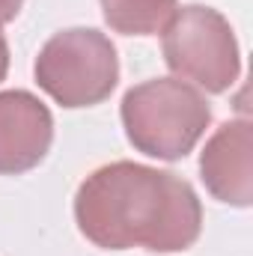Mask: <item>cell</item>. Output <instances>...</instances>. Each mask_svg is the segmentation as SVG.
<instances>
[{"mask_svg": "<svg viewBox=\"0 0 253 256\" xmlns=\"http://www.w3.org/2000/svg\"><path fill=\"white\" fill-rule=\"evenodd\" d=\"M74 220L102 250H188L202 230L200 196L185 179L134 161L92 170L74 194Z\"/></svg>", "mask_w": 253, "mask_h": 256, "instance_id": "1", "label": "cell"}, {"mask_svg": "<svg viewBox=\"0 0 253 256\" xmlns=\"http://www.w3.org/2000/svg\"><path fill=\"white\" fill-rule=\"evenodd\" d=\"M6 72H9V42H6V36L0 30V80L6 78Z\"/></svg>", "mask_w": 253, "mask_h": 256, "instance_id": "9", "label": "cell"}, {"mask_svg": "<svg viewBox=\"0 0 253 256\" xmlns=\"http://www.w3.org/2000/svg\"><path fill=\"white\" fill-rule=\"evenodd\" d=\"M54 140V116L27 90L0 92V176L39 167Z\"/></svg>", "mask_w": 253, "mask_h": 256, "instance_id": "5", "label": "cell"}, {"mask_svg": "<svg viewBox=\"0 0 253 256\" xmlns=\"http://www.w3.org/2000/svg\"><path fill=\"white\" fill-rule=\"evenodd\" d=\"M161 51L167 68L206 92H226L242 74V51L230 21L212 9L190 3L173 12L161 30Z\"/></svg>", "mask_w": 253, "mask_h": 256, "instance_id": "4", "label": "cell"}, {"mask_svg": "<svg viewBox=\"0 0 253 256\" xmlns=\"http://www.w3.org/2000/svg\"><path fill=\"white\" fill-rule=\"evenodd\" d=\"M179 0H102V15L114 33L155 36L167 27Z\"/></svg>", "mask_w": 253, "mask_h": 256, "instance_id": "7", "label": "cell"}, {"mask_svg": "<svg viewBox=\"0 0 253 256\" xmlns=\"http://www.w3.org/2000/svg\"><path fill=\"white\" fill-rule=\"evenodd\" d=\"M21 6H24V0H0V27L9 24V21H15V15L21 12Z\"/></svg>", "mask_w": 253, "mask_h": 256, "instance_id": "8", "label": "cell"}, {"mask_svg": "<svg viewBox=\"0 0 253 256\" xmlns=\"http://www.w3.org/2000/svg\"><path fill=\"white\" fill-rule=\"evenodd\" d=\"M33 74L39 90H45L57 104L68 110L96 108L120 84V57L114 42L92 27H72L54 33L36 63Z\"/></svg>", "mask_w": 253, "mask_h": 256, "instance_id": "3", "label": "cell"}, {"mask_svg": "<svg viewBox=\"0 0 253 256\" xmlns=\"http://www.w3.org/2000/svg\"><path fill=\"white\" fill-rule=\"evenodd\" d=\"M120 116L128 143L158 161H179L212 126L206 96L179 78H155L122 96Z\"/></svg>", "mask_w": 253, "mask_h": 256, "instance_id": "2", "label": "cell"}, {"mask_svg": "<svg viewBox=\"0 0 253 256\" xmlns=\"http://www.w3.org/2000/svg\"><path fill=\"white\" fill-rule=\"evenodd\" d=\"M200 179L214 200L248 208L253 202V126L230 120L200 152Z\"/></svg>", "mask_w": 253, "mask_h": 256, "instance_id": "6", "label": "cell"}]
</instances>
